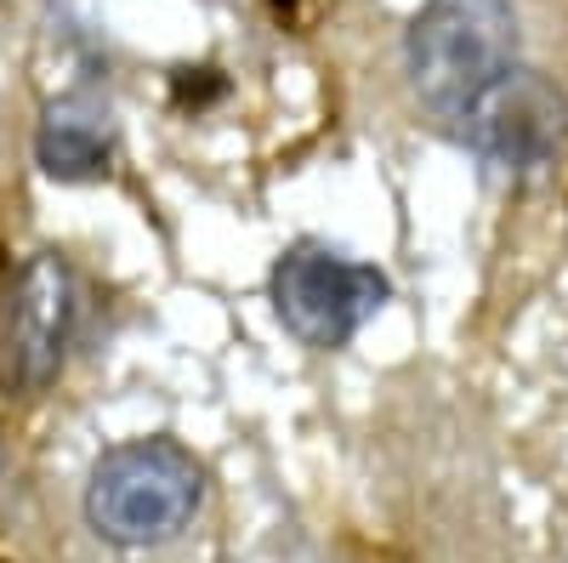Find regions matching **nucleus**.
I'll return each instance as SVG.
<instances>
[{"mask_svg": "<svg viewBox=\"0 0 568 563\" xmlns=\"http://www.w3.org/2000/svg\"><path fill=\"white\" fill-rule=\"evenodd\" d=\"M404 69L420 114L466 143V131L529 69L511 0H426L404 34Z\"/></svg>", "mask_w": 568, "mask_h": 563, "instance_id": "f257e3e1", "label": "nucleus"}, {"mask_svg": "<svg viewBox=\"0 0 568 563\" xmlns=\"http://www.w3.org/2000/svg\"><path fill=\"white\" fill-rule=\"evenodd\" d=\"M205 506V466L176 439H131L98 455L85 479V524L120 552L176 541Z\"/></svg>", "mask_w": 568, "mask_h": 563, "instance_id": "f03ea898", "label": "nucleus"}, {"mask_svg": "<svg viewBox=\"0 0 568 563\" xmlns=\"http://www.w3.org/2000/svg\"><path fill=\"white\" fill-rule=\"evenodd\" d=\"M267 296H273L278 324L302 348L336 353V348H347L364 331V319L382 313V302L393 296V285H387L382 268L353 262L336 245L296 240L291 251H278V262L267 273Z\"/></svg>", "mask_w": 568, "mask_h": 563, "instance_id": "7ed1b4c3", "label": "nucleus"}, {"mask_svg": "<svg viewBox=\"0 0 568 563\" xmlns=\"http://www.w3.org/2000/svg\"><path fill=\"white\" fill-rule=\"evenodd\" d=\"M74 336V273L58 251L29 257V268L12 285V308H7V370L18 388H45L63 370Z\"/></svg>", "mask_w": 568, "mask_h": 563, "instance_id": "20e7f679", "label": "nucleus"}, {"mask_svg": "<svg viewBox=\"0 0 568 563\" xmlns=\"http://www.w3.org/2000/svg\"><path fill=\"white\" fill-rule=\"evenodd\" d=\"M557 137H562V98H557V91H551L535 69H524V74L511 80L506 98L466 131L460 149H471V154H478L484 165H495V171L529 177V171L551 165Z\"/></svg>", "mask_w": 568, "mask_h": 563, "instance_id": "39448f33", "label": "nucleus"}, {"mask_svg": "<svg viewBox=\"0 0 568 563\" xmlns=\"http://www.w3.org/2000/svg\"><path fill=\"white\" fill-rule=\"evenodd\" d=\"M34 154H40L45 177H58V182H91V177H103L109 160H114L109 131L91 114H80L74 103L45 114V125L34 137Z\"/></svg>", "mask_w": 568, "mask_h": 563, "instance_id": "423d86ee", "label": "nucleus"}, {"mask_svg": "<svg viewBox=\"0 0 568 563\" xmlns=\"http://www.w3.org/2000/svg\"><path fill=\"white\" fill-rule=\"evenodd\" d=\"M176 98L194 103V109H200V103H216V98H222V74H216V69H182V74H176Z\"/></svg>", "mask_w": 568, "mask_h": 563, "instance_id": "0eeeda50", "label": "nucleus"}, {"mask_svg": "<svg viewBox=\"0 0 568 563\" xmlns=\"http://www.w3.org/2000/svg\"><path fill=\"white\" fill-rule=\"evenodd\" d=\"M273 7H278V12H284V7H291V0H273Z\"/></svg>", "mask_w": 568, "mask_h": 563, "instance_id": "6e6552de", "label": "nucleus"}]
</instances>
